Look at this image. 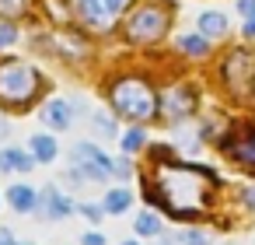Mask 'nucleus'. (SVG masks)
Listing matches in <instances>:
<instances>
[{
    "mask_svg": "<svg viewBox=\"0 0 255 245\" xmlns=\"http://www.w3.org/2000/svg\"><path fill=\"white\" fill-rule=\"evenodd\" d=\"M217 179L196 165H161L157 168V196L171 217H196L210 210Z\"/></svg>",
    "mask_w": 255,
    "mask_h": 245,
    "instance_id": "obj_1",
    "label": "nucleus"
},
{
    "mask_svg": "<svg viewBox=\"0 0 255 245\" xmlns=\"http://www.w3.org/2000/svg\"><path fill=\"white\" fill-rule=\"evenodd\" d=\"M112 109H116L119 116H126V119L143 123V119H150V116L157 112V98H154V91H150L147 81H140V77H123V81L112 84Z\"/></svg>",
    "mask_w": 255,
    "mask_h": 245,
    "instance_id": "obj_2",
    "label": "nucleus"
},
{
    "mask_svg": "<svg viewBox=\"0 0 255 245\" xmlns=\"http://www.w3.org/2000/svg\"><path fill=\"white\" fill-rule=\"evenodd\" d=\"M39 91V74L25 60H7L0 63V102L21 105Z\"/></svg>",
    "mask_w": 255,
    "mask_h": 245,
    "instance_id": "obj_3",
    "label": "nucleus"
},
{
    "mask_svg": "<svg viewBox=\"0 0 255 245\" xmlns=\"http://www.w3.org/2000/svg\"><path fill=\"white\" fill-rule=\"evenodd\" d=\"M168 28V11L157 4H140L129 21H126V39L129 42H157Z\"/></svg>",
    "mask_w": 255,
    "mask_h": 245,
    "instance_id": "obj_4",
    "label": "nucleus"
},
{
    "mask_svg": "<svg viewBox=\"0 0 255 245\" xmlns=\"http://www.w3.org/2000/svg\"><path fill=\"white\" fill-rule=\"evenodd\" d=\"M224 81H227L231 95H245L248 91V84H252V56L245 49H238V53H231L224 60Z\"/></svg>",
    "mask_w": 255,
    "mask_h": 245,
    "instance_id": "obj_5",
    "label": "nucleus"
},
{
    "mask_svg": "<svg viewBox=\"0 0 255 245\" xmlns=\"http://www.w3.org/2000/svg\"><path fill=\"white\" fill-rule=\"evenodd\" d=\"M123 7H126V0H77V11H81L84 21H91L95 28H105Z\"/></svg>",
    "mask_w": 255,
    "mask_h": 245,
    "instance_id": "obj_6",
    "label": "nucleus"
},
{
    "mask_svg": "<svg viewBox=\"0 0 255 245\" xmlns=\"http://www.w3.org/2000/svg\"><path fill=\"white\" fill-rule=\"evenodd\" d=\"M238 161H252L255 165V126H241L234 137H227V144H224Z\"/></svg>",
    "mask_w": 255,
    "mask_h": 245,
    "instance_id": "obj_7",
    "label": "nucleus"
},
{
    "mask_svg": "<svg viewBox=\"0 0 255 245\" xmlns=\"http://www.w3.org/2000/svg\"><path fill=\"white\" fill-rule=\"evenodd\" d=\"M42 123L53 126V130H70V105L60 102V98L46 102V105H42Z\"/></svg>",
    "mask_w": 255,
    "mask_h": 245,
    "instance_id": "obj_8",
    "label": "nucleus"
},
{
    "mask_svg": "<svg viewBox=\"0 0 255 245\" xmlns=\"http://www.w3.org/2000/svg\"><path fill=\"white\" fill-rule=\"evenodd\" d=\"M192 98H196L192 88H175V91L164 95V112L168 116H185V112H192Z\"/></svg>",
    "mask_w": 255,
    "mask_h": 245,
    "instance_id": "obj_9",
    "label": "nucleus"
},
{
    "mask_svg": "<svg viewBox=\"0 0 255 245\" xmlns=\"http://www.w3.org/2000/svg\"><path fill=\"white\" fill-rule=\"evenodd\" d=\"M7 200H11V207H14V210H21V214H28V210H35V207H39V196H35V189H32V186H11Z\"/></svg>",
    "mask_w": 255,
    "mask_h": 245,
    "instance_id": "obj_10",
    "label": "nucleus"
},
{
    "mask_svg": "<svg viewBox=\"0 0 255 245\" xmlns=\"http://www.w3.org/2000/svg\"><path fill=\"white\" fill-rule=\"evenodd\" d=\"M42 210H46V217H70V200L56 189H46L42 193Z\"/></svg>",
    "mask_w": 255,
    "mask_h": 245,
    "instance_id": "obj_11",
    "label": "nucleus"
},
{
    "mask_svg": "<svg viewBox=\"0 0 255 245\" xmlns=\"http://www.w3.org/2000/svg\"><path fill=\"white\" fill-rule=\"evenodd\" d=\"M199 32H203V39L224 35V32H227V18H224L220 11H206V14H199Z\"/></svg>",
    "mask_w": 255,
    "mask_h": 245,
    "instance_id": "obj_12",
    "label": "nucleus"
},
{
    "mask_svg": "<svg viewBox=\"0 0 255 245\" xmlns=\"http://www.w3.org/2000/svg\"><path fill=\"white\" fill-rule=\"evenodd\" d=\"M32 154H35V161H56V140L46 137V133H35L32 137Z\"/></svg>",
    "mask_w": 255,
    "mask_h": 245,
    "instance_id": "obj_13",
    "label": "nucleus"
},
{
    "mask_svg": "<svg viewBox=\"0 0 255 245\" xmlns=\"http://www.w3.org/2000/svg\"><path fill=\"white\" fill-rule=\"evenodd\" d=\"M129 203H133L129 189H112V193L105 196V203H102V207H105V214H123Z\"/></svg>",
    "mask_w": 255,
    "mask_h": 245,
    "instance_id": "obj_14",
    "label": "nucleus"
},
{
    "mask_svg": "<svg viewBox=\"0 0 255 245\" xmlns=\"http://www.w3.org/2000/svg\"><path fill=\"white\" fill-rule=\"evenodd\" d=\"M178 46H182V53H185V56H206V49H210L203 35H182V39H178Z\"/></svg>",
    "mask_w": 255,
    "mask_h": 245,
    "instance_id": "obj_15",
    "label": "nucleus"
},
{
    "mask_svg": "<svg viewBox=\"0 0 255 245\" xmlns=\"http://www.w3.org/2000/svg\"><path fill=\"white\" fill-rule=\"evenodd\" d=\"M133 231H136V235H157V231H161V221H157L154 214H136Z\"/></svg>",
    "mask_w": 255,
    "mask_h": 245,
    "instance_id": "obj_16",
    "label": "nucleus"
},
{
    "mask_svg": "<svg viewBox=\"0 0 255 245\" xmlns=\"http://www.w3.org/2000/svg\"><path fill=\"white\" fill-rule=\"evenodd\" d=\"M28 11V0H0V14L4 18H21Z\"/></svg>",
    "mask_w": 255,
    "mask_h": 245,
    "instance_id": "obj_17",
    "label": "nucleus"
},
{
    "mask_svg": "<svg viewBox=\"0 0 255 245\" xmlns=\"http://www.w3.org/2000/svg\"><path fill=\"white\" fill-rule=\"evenodd\" d=\"M7 154H11V168H14V172H32V168H35V158H28L25 151L14 147V151H7Z\"/></svg>",
    "mask_w": 255,
    "mask_h": 245,
    "instance_id": "obj_18",
    "label": "nucleus"
},
{
    "mask_svg": "<svg viewBox=\"0 0 255 245\" xmlns=\"http://www.w3.org/2000/svg\"><path fill=\"white\" fill-rule=\"evenodd\" d=\"M143 144H147V133H143V130H129V133L123 137V147H126V151H140Z\"/></svg>",
    "mask_w": 255,
    "mask_h": 245,
    "instance_id": "obj_19",
    "label": "nucleus"
},
{
    "mask_svg": "<svg viewBox=\"0 0 255 245\" xmlns=\"http://www.w3.org/2000/svg\"><path fill=\"white\" fill-rule=\"evenodd\" d=\"M95 126H98V133H102V137H112V133H116V123H112L105 112H95Z\"/></svg>",
    "mask_w": 255,
    "mask_h": 245,
    "instance_id": "obj_20",
    "label": "nucleus"
},
{
    "mask_svg": "<svg viewBox=\"0 0 255 245\" xmlns=\"http://www.w3.org/2000/svg\"><path fill=\"white\" fill-rule=\"evenodd\" d=\"M81 214H84L91 224H98V221L105 217V207H98V203H84V207H81Z\"/></svg>",
    "mask_w": 255,
    "mask_h": 245,
    "instance_id": "obj_21",
    "label": "nucleus"
},
{
    "mask_svg": "<svg viewBox=\"0 0 255 245\" xmlns=\"http://www.w3.org/2000/svg\"><path fill=\"white\" fill-rule=\"evenodd\" d=\"M182 238H185V245H206V235H203V231H196V228H189Z\"/></svg>",
    "mask_w": 255,
    "mask_h": 245,
    "instance_id": "obj_22",
    "label": "nucleus"
},
{
    "mask_svg": "<svg viewBox=\"0 0 255 245\" xmlns=\"http://www.w3.org/2000/svg\"><path fill=\"white\" fill-rule=\"evenodd\" d=\"M14 39H18V32H14L11 25H4V28H0V46H11Z\"/></svg>",
    "mask_w": 255,
    "mask_h": 245,
    "instance_id": "obj_23",
    "label": "nucleus"
},
{
    "mask_svg": "<svg viewBox=\"0 0 255 245\" xmlns=\"http://www.w3.org/2000/svg\"><path fill=\"white\" fill-rule=\"evenodd\" d=\"M238 11H241L245 18H252V14H255V0H238Z\"/></svg>",
    "mask_w": 255,
    "mask_h": 245,
    "instance_id": "obj_24",
    "label": "nucleus"
},
{
    "mask_svg": "<svg viewBox=\"0 0 255 245\" xmlns=\"http://www.w3.org/2000/svg\"><path fill=\"white\" fill-rule=\"evenodd\" d=\"M84 245H105V238L98 231H91V235H84Z\"/></svg>",
    "mask_w": 255,
    "mask_h": 245,
    "instance_id": "obj_25",
    "label": "nucleus"
},
{
    "mask_svg": "<svg viewBox=\"0 0 255 245\" xmlns=\"http://www.w3.org/2000/svg\"><path fill=\"white\" fill-rule=\"evenodd\" d=\"M0 172H14V168H11V154H7V151H0Z\"/></svg>",
    "mask_w": 255,
    "mask_h": 245,
    "instance_id": "obj_26",
    "label": "nucleus"
},
{
    "mask_svg": "<svg viewBox=\"0 0 255 245\" xmlns=\"http://www.w3.org/2000/svg\"><path fill=\"white\" fill-rule=\"evenodd\" d=\"M241 196H245V203H248V207H255V186H248Z\"/></svg>",
    "mask_w": 255,
    "mask_h": 245,
    "instance_id": "obj_27",
    "label": "nucleus"
},
{
    "mask_svg": "<svg viewBox=\"0 0 255 245\" xmlns=\"http://www.w3.org/2000/svg\"><path fill=\"white\" fill-rule=\"evenodd\" d=\"M245 35H255V14H252V18H245Z\"/></svg>",
    "mask_w": 255,
    "mask_h": 245,
    "instance_id": "obj_28",
    "label": "nucleus"
},
{
    "mask_svg": "<svg viewBox=\"0 0 255 245\" xmlns=\"http://www.w3.org/2000/svg\"><path fill=\"white\" fill-rule=\"evenodd\" d=\"M0 245H11V231L7 228H0Z\"/></svg>",
    "mask_w": 255,
    "mask_h": 245,
    "instance_id": "obj_29",
    "label": "nucleus"
},
{
    "mask_svg": "<svg viewBox=\"0 0 255 245\" xmlns=\"http://www.w3.org/2000/svg\"><path fill=\"white\" fill-rule=\"evenodd\" d=\"M7 133H11V130H7V123H4V119H0V140H4Z\"/></svg>",
    "mask_w": 255,
    "mask_h": 245,
    "instance_id": "obj_30",
    "label": "nucleus"
},
{
    "mask_svg": "<svg viewBox=\"0 0 255 245\" xmlns=\"http://www.w3.org/2000/svg\"><path fill=\"white\" fill-rule=\"evenodd\" d=\"M123 245H140V242H123Z\"/></svg>",
    "mask_w": 255,
    "mask_h": 245,
    "instance_id": "obj_31",
    "label": "nucleus"
}]
</instances>
